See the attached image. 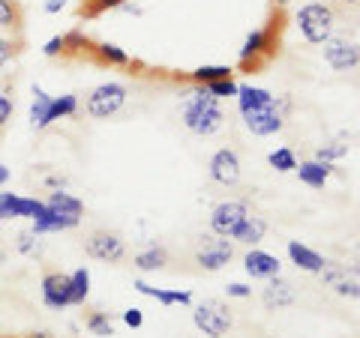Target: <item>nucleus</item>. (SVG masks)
<instances>
[{
	"mask_svg": "<svg viewBox=\"0 0 360 338\" xmlns=\"http://www.w3.org/2000/svg\"><path fill=\"white\" fill-rule=\"evenodd\" d=\"M222 123L225 111L219 108V99L210 96L205 84H195V90H189L184 99V126L201 135V138H207V135L222 129Z\"/></svg>",
	"mask_w": 360,
	"mask_h": 338,
	"instance_id": "f257e3e1",
	"label": "nucleus"
},
{
	"mask_svg": "<svg viewBox=\"0 0 360 338\" xmlns=\"http://www.w3.org/2000/svg\"><path fill=\"white\" fill-rule=\"evenodd\" d=\"M333 25H336L333 6L321 4V0H312V4L300 6V13H297V30L309 45H321L324 39H330Z\"/></svg>",
	"mask_w": 360,
	"mask_h": 338,
	"instance_id": "f03ea898",
	"label": "nucleus"
},
{
	"mask_svg": "<svg viewBox=\"0 0 360 338\" xmlns=\"http://www.w3.org/2000/svg\"><path fill=\"white\" fill-rule=\"evenodd\" d=\"M279 21L283 18H274L267 27H258L243 39L240 54H238V60L243 66H250V63L255 66L258 58H274V54L279 51Z\"/></svg>",
	"mask_w": 360,
	"mask_h": 338,
	"instance_id": "7ed1b4c3",
	"label": "nucleus"
},
{
	"mask_svg": "<svg viewBox=\"0 0 360 338\" xmlns=\"http://www.w3.org/2000/svg\"><path fill=\"white\" fill-rule=\"evenodd\" d=\"M127 96H129V90L123 87L120 81H105V84H99L90 90V96H87V114L94 117V120H108V117H115L117 111L127 105Z\"/></svg>",
	"mask_w": 360,
	"mask_h": 338,
	"instance_id": "20e7f679",
	"label": "nucleus"
},
{
	"mask_svg": "<svg viewBox=\"0 0 360 338\" xmlns=\"http://www.w3.org/2000/svg\"><path fill=\"white\" fill-rule=\"evenodd\" d=\"M193 320L195 326L205 335L210 338H222L225 332L231 330V323H234V314L229 306H222L219 299H207V302H201V306L193 311Z\"/></svg>",
	"mask_w": 360,
	"mask_h": 338,
	"instance_id": "39448f33",
	"label": "nucleus"
},
{
	"mask_svg": "<svg viewBox=\"0 0 360 338\" xmlns=\"http://www.w3.org/2000/svg\"><path fill=\"white\" fill-rule=\"evenodd\" d=\"M84 252H87V257H94V261L120 264L123 257H127V243H123V236L115 231H94L84 240Z\"/></svg>",
	"mask_w": 360,
	"mask_h": 338,
	"instance_id": "423d86ee",
	"label": "nucleus"
},
{
	"mask_svg": "<svg viewBox=\"0 0 360 338\" xmlns=\"http://www.w3.org/2000/svg\"><path fill=\"white\" fill-rule=\"evenodd\" d=\"M283 108H288V102H279V99H276L274 105L243 114L246 129H250L252 135H258V138H267V135L283 132V129H285V114H283Z\"/></svg>",
	"mask_w": 360,
	"mask_h": 338,
	"instance_id": "0eeeda50",
	"label": "nucleus"
},
{
	"mask_svg": "<svg viewBox=\"0 0 360 338\" xmlns=\"http://www.w3.org/2000/svg\"><path fill=\"white\" fill-rule=\"evenodd\" d=\"M250 216V207L243 201H222V204L213 207L210 212V231L222 236V240H231V234L238 231V224Z\"/></svg>",
	"mask_w": 360,
	"mask_h": 338,
	"instance_id": "6e6552de",
	"label": "nucleus"
},
{
	"mask_svg": "<svg viewBox=\"0 0 360 338\" xmlns=\"http://www.w3.org/2000/svg\"><path fill=\"white\" fill-rule=\"evenodd\" d=\"M324 48H321V54H324V60H328V66L333 72H352V69H357V63H360V48H357V42H352V39H324L321 42Z\"/></svg>",
	"mask_w": 360,
	"mask_h": 338,
	"instance_id": "1a4fd4ad",
	"label": "nucleus"
},
{
	"mask_svg": "<svg viewBox=\"0 0 360 338\" xmlns=\"http://www.w3.org/2000/svg\"><path fill=\"white\" fill-rule=\"evenodd\" d=\"M234 257V245L229 240H210L207 245H201V249L195 252V264L205 269V273H219L222 266H229Z\"/></svg>",
	"mask_w": 360,
	"mask_h": 338,
	"instance_id": "9d476101",
	"label": "nucleus"
},
{
	"mask_svg": "<svg viewBox=\"0 0 360 338\" xmlns=\"http://www.w3.org/2000/svg\"><path fill=\"white\" fill-rule=\"evenodd\" d=\"M210 177L217 180V183L222 186H238V180H240V156L229 150V147H222L213 153V159H210Z\"/></svg>",
	"mask_w": 360,
	"mask_h": 338,
	"instance_id": "9b49d317",
	"label": "nucleus"
},
{
	"mask_svg": "<svg viewBox=\"0 0 360 338\" xmlns=\"http://www.w3.org/2000/svg\"><path fill=\"white\" fill-rule=\"evenodd\" d=\"M42 302L49 309H66L70 306V276L45 273L42 276Z\"/></svg>",
	"mask_w": 360,
	"mask_h": 338,
	"instance_id": "f8f14e48",
	"label": "nucleus"
},
{
	"mask_svg": "<svg viewBox=\"0 0 360 338\" xmlns=\"http://www.w3.org/2000/svg\"><path fill=\"white\" fill-rule=\"evenodd\" d=\"M45 210H51L54 216H63V219H70V222H82V212H84V204L78 201L75 195H70V191H51L49 198L42 201Z\"/></svg>",
	"mask_w": 360,
	"mask_h": 338,
	"instance_id": "ddd939ff",
	"label": "nucleus"
},
{
	"mask_svg": "<svg viewBox=\"0 0 360 338\" xmlns=\"http://www.w3.org/2000/svg\"><path fill=\"white\" fill-rule=\"evenodd\" d=\"M243 269L252 278H274V276H279V261L270 252H262L252 245V249L243 255Z\"/></svg>",
	"mask_w": 360,
	"mask_h": 338,
	"instance_id": "4468645a",
	"label": "nucleus"
},
{
	"mask_svg": "<svg viewBox=\"0 0 360 338\" xmlns=\"http://www.w3.org/2000/svg\"><path fill=\"white\" fill-rule=\"evenodd\" d=\"M274 102H276V96L270 93V90H264V87H252V84L238 87V108H240V114H250V111L267 108V105H274Z\"/></svg>",
	"mask_w": 360,
	"mask_h": 338,
	"instance_id": "2eb2a0df",
	"label": "nucleus"
},
{
	"mask_svg": "<svg viewBox=\"0 0 360 338\" xmlns=\"http://www.w3.org/2000/svg\"><path fill=\"white\" fill-rule=\"evenodd\" d=\"M295 171H297V177H300L303 186H309V189H324V183H328L330 174H333V165H330V162L309 159V162H300Z\"/></svg>",
	"mask_w": 360,
	"mask_h": 338,
	"instance_id": "dca6fc26",
	"label": "nucleus"
},
{
	"mask_svg": "<svg viewBox=\"0 0 360 338\" xmlns=\"http://www.w3.org/2000/svg\"><path fill=\"white\" fill-rule=\"evenodd\" d=\"M288 257H291V264H295L297 269H303V273H321L324 264H328L319 252H312L309 245H303L297 240L288 243Z\"/></svg>",
	"mask_w": 360,
	"mask_h": 338,
	"instance_id": "f3484780",
	"label": "nucleus"
},
{
	"mask_svg": "<svg viewBox=\"0 0 360 338\" xmlns=\"http://www.w3.org/2000/svg\"><path fill=\"white\" fill-rule=\"evenodd\" d=\"M291 302H295V288H291V281L274 276L267 290H264V306L274 311V309H288Z\"/></svg>",
	"mask_w": 360,
	"mask_h": 338,
	"instance_id": "a211bd4d",
	"label": "nucleus"
},
{
	"mask_svg": "<svg viewBox=\"0 0 360 338\" xmlns=\"http://www.w3.org/2000/svg\"><path fill=\"white\" fill-rule=\"evenodd\" d=\"M132 288L144 297H153L156 302H162V306H189V302H193L189 290H162V288H150L148 281H135Z\"/></svg>",
	"mask_w": 360,
	"mask_h": 338,
	"instance_id": "6ab92c4d",
	"label": "nucleus"
},
{
	"mask_svg": "<svg viewBox=\"0 0 360 338\" xmlns=\"http://www.w3.org/2000/svg\"><path fill=\"white\" fill-rule=\"evenodd\" d=\"M264 234H267V222L262 216H246L238 224V231L231 234V240L234 243H243V245H258V243L264 240Z\"/></svg>",
	"mask_w": 360,
	"mask_h": 338,
	"instance_id": "aec40b11",
	"label": "nucleus"
},
{
	"mask_svg": "<svg viewBox=\"0 0 360 338\" xmlns=\"http://www.w3.org/2000/svg\"><path fill=\"white\" fill-rule=\"evenodd\" d=\"M70 228H78V224L63 216H54L51 210H42V216L33 219L30 234H58V231H70Z\"/></svg>",
	"mask_w": 360,
	"mask_h": 338,
	"instance_id": "412c9836",
	"label": "nucleus"
},
{
	"mask_svg": "<svg viewBox=\"0 0 360 338\" xmlns=\"http://www.w3.org/2000/svg\"><path fill=\"white\" fill-rule=\"evenodd\" d=\"M132 264L141 269V273H153V269H162L168 264V252L162 245H150V249H144L132 257Z\"/></svg>",
	"mask_w": 360,
	"mask_h": 338,
	"instance_id": "4be33fe9",
	"label": "nucleus"
},
{
	"mask_svg": "<svg viewBox=\"0 0 360 338\" xmlns=\"http://www.w3.org/2000/svg\"><path fill=\"white\" fill-rule=\"evenodd\" d=\"M78 114V96L72 93H63V96H51V105H49V126L58 123L63 117H75Z\"/></svg>",
	"mask_w": 360,
	"mask_h": 338,
	"instance_id": "5701e85b",
	"label": "nucleus"
},
{
	"mask_svg": "<svg viewBox=\"0 0 360 338\" xmlns=\"http://www.w3.org/2000/svg\"><path fill=\"white\" fill-rule=\"evenodd\" d=\"M49 105H51V96L45 93V90H37V93H33V105H30L33 129H49Z\"/></svg>",
	"mask_w": 360,
	"mask_h": 338,
	"instance_id": "b1692460",
	"label": "nucleus"
},
{
	"mask_svg": "<svg viewBox=\"0 0 360 338\" xmlns=\"http://www.w3.org/2000/svg\"><path fill=\"white\" fill-rule=\"evenodd\" d=\"M90 294V273L82 266L70 276V306H82Z\"/></svg>",
	"mask_w": 360,
	"mask_h": 338,
	"instance_id": "393cba45",
	"label": "nucleus"
},
{
	"mask_svg": "<svg viewBox=\"0 0 360 338\" xmlns=\"http://www.w3.org/2000/svg\"><path fill=\"white\" fill-rule=\"evenodd\" d=\"M96 58L103 63H108V66H129L132 63L129 54L123 48H117V45H111V42H99L96 45Z\"/></svg>",
	"mask_w": 360,
	"mask_h": 338,
	"instance_id": "a878e982",
	"label": "nucleus"
},
{
	"mask_svg": "<svg viewBox=\"0 0 360 338\" xmlns=\"http://www.w3.org/2000/svg\"><path fill=\"white\" fill-rule=\"evenodd\" d=\"M84 326L94 335H99V338H108V335H115V323H111V318H108V311H90L87 318H84Z\"/></svg>",
	"mask_w": 360,
	"mask_h": 338,
	"instance_id": "bb28decb",
	"label": "nucleus"
},
{
	"mask_svg": "<svg viewBox=\"0 0 360 338\" xmlns=\"http://www.w3.org/2000/svg\"><path fill=\"white\" fill-rule=\"evenodd\" d=\"M267 162H270V168H276L279 174H288V171H295L297 168V156H295L291 147H279V150H274L267 156Z\"/></svg>",
	"mask_w": 360,
	"mask_h": 338,
	"instance_id": "cd10ccee",
	"label": "nucleus"
},
{
	"mask_svg": "<svg viewBox=\"0 0 360 338\" xmlns=\"http://www.w3.org/2000/svg\"><path fill=\"white\" fill-rule=\"evenodd\" d=\"M21 25V9L15 0H0V30H15Z\"/></svg>",
	"mask_w": 360,
	"mask_h": 338,
	"instance_id": "c85d7f7f",
	"label": "nucleus"
},
{
	"mask_svg": "<svg viewBox=\"0 0 360 338\" xmlns=\"http://www.w3.org/2000/svg\"><path fill=\"white\" fill-rule=\"evenodd\" d=\"M231 66H198L193 72V81L195 84H210V81H219V78H231Z\"/></svg>",
	"mask_w": 360,
	"mask_h": 338,
	"instance_id": "c756f323",
	"label": "nucleus"
},
{
	"mask_svg": "<svg viewBox=\"0 0 360 338\" xmlns=\"http://www.w3.org/2000/svg\"><path fill=\"white\" fill-rule=\"evenodd\" d=\"M345 153H348V135L336 138L333 144H328V147H321L319 153H315V159L319 162H333V159H342Z\"/></svg>",
	"mask_w": 360,
	"mask_h": 338,
	"instance_id": "7c9ffc66",
	"label": "nucleus"
},
{
	"mask_svg": "<svg viewBox=\"0 0 360 338\" xmlns=\"http://www.w3.org/2000/svg\"><path fill=\"white\" fill-rule=\"evenodd\" d=\"M42 210H45V204H42L39 198H21L18 195L15 219H37V216H42Z\"/></svg>",
	"mask_w": 360,
	"mask_h": 338,
	"instance_id": "2f4dec72",
	"label": "nucleus"
},
{
	"mask_svg": "<svg viewBox=\"0 0 360 338\" xmlns=\"http://www.w3.org/2000/svg\"><path fill=\"white\" fill-rule=\"evenodd\" d=\"M330 288H333L340 297H348V299H357V297H360V285H357V278H354V276L348 278V276L342 273L336 281H330Z\"/></svg>",
	"mask_w": 360,
	"mask_h": 338,
	"instance_id": "473e14b6",
	"label": "nucleus"
},
{
	"mask_svg": "<svg viewBox=\"0 0 360 338\" xmlns=\"http://www.w3.org/2000/svg\"><path fill=\"white\" fill-rule=\"evenodd\" d=\"M210 96L217 99H229V96H238V84H234V78H219V81H210L205 84Z\"/></svg>",
	"mask_w": 360,
	"mask_h": 338,
	"instance_id": "72a5a7b5",
	"label": "nucleus"
},
{
	"mask_svg": "<svg viewBox=\"0 0 360 338\" xmlns=\"http://www.w3.org/2000/svg\"><path fill=\"white\" fill-rule=\"evenodd\" d=\"M15 207H18V195H15V191H0V222L15 219Z\"/></svg>",
	"mask_w": 360,
	"mask_h": 338,
	"instance_id": "f704fd0d",
	"label": "nucleus"
},
{
	"mask_svg": "<svg viewBox=\"0 0 360 338\" xmlns=\"http://www.w3.org/2000/svg\"><path fill=\"white\" fill-rule=\"evenodd\" d=\"M66 51V36H51L49 42L42 45V54L45 58H58V54Z\"/></svg>",
	"mask_w": 360,
	"mask_h": 338,
	"instance_id": "c9c22d12",
	"label": "nucleus"
},
{
	"mask_svg": "<svg viewBox=\"0 0 360 338\" xmlns=\"http://www.w3.org/2000/svg\"><path fill=\"white\" fill-rule=\"evenodd\" d=\"M127 0H90V15H99V13H108V9H117V6H123Z\"/></svg>",
	"mask_w": 360,
	"mask_h": 338,
	"instance_id": "e433bc0d",
	"label": "nucleus"
},
{
	"mask_svg": "<svg viewBox=\"0 0 360 338\" xmlns=\"http://www.w3.org/2000/svg\"><path fill=\"white\" fill-rule=\"evenodd\" d=\"M13 54H15V42L0 36V66H6L9 60H13Z\"/></svg>",
	"mask_w": 360,
	"mask_h": 338,
	"instance_id": "4c0bfd02",
	"label": "nucleus"
},
{
	"mask_svg": "<svg viewBox=\"0 0 360 338\" xmlns=\"http://www.w3.org/2000/svg\"><path fill=\"white\" fill-rule=\"evenodd\" d=\"M9 117H13V99L0 93V129H4L6 123H9Z\"/></svg>",
	"mask_w": 360,
	"mask_h": 338,
	"instance_id": "58836bf2",
	"label": "nucleus"
},
{
	"mask_svg": "<svg viewBox=\"0 0 360 338\" xmlns=\"http://www.w3.org/2000/svg\"><path fill=\"white\" fill-rule=\"evenodd\" d=\"M123 320H127V326H132V330H139L144 323V314H141V309H127L123 311Z\"/></svg>",
	"mask_w": 360,
	"mask_h": 338,
	"instance_id": "ea45409f",
	"label": "nucleus"
},
{
	"mask_svg": "<svg viewBox=\"0 0 360 338\" xmlns=\"http://www.w3.org/2000/svg\"><path fill=\"white\" fill-rule=\"evenodd\" d=\"M229 297L246 299V297H252V288H246V285H240V281H234V285H229Z\"/></svg>",
	"mask_w": 360,
	"mask_h": 338,
	"instance_id": "a19ab883",
	"label": "nucleus"
},
{
	"mask_svg": "<svg viewBox=\"0 0 360 338\" xmlns=\"http://www.w3.org/2000/svg\"><path fill=\"white\" fill-rule=\"evenodd\" d=\"M63 6H66V0H45V4H42V9H45V13H49V15L60 13Z\"/></svg>",
	"mask_w": 360,
	"mask_h": 338,
	"instance_id": "79ce46f5",
	"label": "nucleus"
},
{
	"mask_svg": "<svg viewBox=\"0 0 360 338\" xmlns=\"http://www.w3.org/2000/svg\"><path fill=\"white\" fill-rule=\"evenodd\" d=\"M6 183H9V168L0 165V186H6Z\"/></svg>",
	"mask_w": 360,
	"mask_h": 338,
	"instance_id": "37998d69",
	"label": "nucleus"
},
{
	"mask_svg": "<svg viewBox=\"0 0 360 338\" xmlns=\"http://www.w3.org/2000/svg\"><path fill=\"white\" fill-rule=\"evenodd\" d=\"M25 338H54V335L51 332H27Z\"/></svg>",
	"mask_w": 360,
	"mask_h": 338,
	"instance_id": "c03bdc74",
	"label": "nucleus"
},
{
	"mask_svg": "<svg viewBox=\"0 0 360 338\" xmlns=\"http://www.w3.org/2000/svg\"><path fill=\"white\" fill-rule=\"evenodd\" d=\"M274 4H276V6H285V4H288V0H274Z\"/></svg>",
	"mask_w": 360,
	"mask_h": 338,
	"instance_id": "a18cd8bd",
	"label": "nucleus"
},
{
	"mask_svg": "<svg viewBox=\"0 0 360 338\" xmlns=\"http://www.w3.org/2000/svg\"><path fill=\"white\" fill-rule=\"evenodd\" d=\"M342 4H348V6H354V4H357V0H342Z\"/></svg>",
	"mask_w": 360,
	"mask_h": 338,
	"instance_id": "49530a36",
	"label": "nucleus"
}]
</instances>
